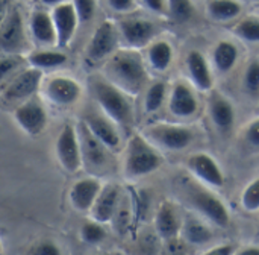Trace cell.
I'll return each instance as SVG.
<instances>
[{
	"label": "cell",
	"mask_w": 259,
	"mask_h": 255,
	"mask_svg": "<svg viewBox=\"0 0 259 255\" xmlns=\"http://www.w3.org/2000/svg\"><path fill=\"white\" fill-rule=\"evenodd\" d=\"M103 76L131 96H138L149 84L144 55L131 47H120L103 64Z\"/></svg>",
	"instance_id": "1"
},
{
	"label": "cell",
	"mask_w": 259,
	"mask_h": 255,
	"mask_svg": "<svg viewBox=\"0 0 259 255\" xmlns=\"http://www.w3.org/2000/svg\"><path fill=\"white\" fill-rule=\"evenodd\" d=\"M88 85L99 110L117 123L121 131H131L135 123L134 96L114 85L103 75L91 76Z\"/></svg>",
	"instance_id": "2"
},
{
	"label": "cell",
	"mask_w": 259,
	"mask_h": 255,
	"mask_svg": "<svg viewBox=\"0 0 259 255\" xmlns=\"http://www.w3.org/2000/svg\"><path fill=\"white\" fill-rule=\"evenodd\" d=\"M179 193L190 211L206 219L215 228H228L231 225V213L225 201L214 193L212 189L191 178H182L179 183Z\"/></svg>",
	"instance_id": "3"
},
{
	"label": "cell",
	"mask_w": 259,
	"mask_h": 255,
	"mask_svg": "<svg viewBox=\"0 0 259 255\" xmlns=\"http://www.w3.org/2000/svg\"><path fill=\"white\" fill-rule=\"evenodd\" d=\"M164 164L161 151L141 132L131 134L123 157V172L131 181L155 173Z\"/></svg>",
	"instance_id": "4"
},
{
	"label": "cell",
	"mask_w": 259,
	"mask_h": 255,
	"mask_svg": "<svg viewBox=\"0 0 259 255\" xmlns=\"http://www.w3.org/2000/svg\"><path fill=\"white\" fill-rule=\"evenodd\" d=\"M143 134L159 149L165 152H184L196 138L190 125L181 122H158L144 128Z\"/></svg>",
	"instance_id": "5"
},
{
	"label": "cell",
	"mask_w": 259,
	"mask_h": 255,
	"mask_svg": "<svg viewBox=\"0 0 259 255\" xmlns=\"http://www.w3.org/2000/svg\"><path fill=\"white\" fill-rule=\"evenodd\" d=\"M167 106L170 114L181 122H191L199 116V91L188 79H178L168 88Z\"/></svg>",
	"instance_id": "6"
},
{
	"label": "cell",
	"mask_w": 259,
	"mask_h": 255,
	"mask_svg": "<svg viewBox=\"0 0 259 255\" xmlns=\"http://www.w3.org/2000/svg\"><path fill=\"white\" fill-rule=\"evenodd\" d=\"M55 154L59 166L70 175L77 173L83 167L82 149L77 126L73 123H65L55 141Z\"/></svg>",
	"instance_id": "7"
},
{
	"label": "cell",
	"mask_w": 259,
	"mask_h": 255,
	"mask_svg": "<svg viewBox=\"0 0 259 255\" xmlns=\"http://www.w3.org/2000/svg\"><path fill=\"white\" fill-rule=\"evenodd\" d=\"M120 44L121 40L117 23L112 20H105L96 27L87 44V59L90 62H105L120 49Z\"/></svg>",
	"instance_id": "8"
},
{
	"label": "cell",
	"mask_w": 259,
	"mask_h": 255,
	"mask_svg": "<svg viewBox=\"0 0 259 255\" xmlns=\"http://www.w3.org/2000/svg\"><path fill=\"white\" fill-rule=\"evenodd\" d=\"M117 27L124 47L137 50L146 49L159 33L158 24L143 17H124L117 21Z\"/></svg>",
	"instance_id": "9"
},
{
	"label": "cell",
	"mask_w": 259,
	"mask_h": 255,
	"mask_svg": "<svg viewBox=\"0 0 259 255\" xmlns=\"http://www.w3.org/2000/svg\"><path fill=\"white\" fill-rule=\"evenodd\" d=\"M29 50L27 33L23 14L17 6H11L0 26V52L6 55H23Z\"/></svg>",
	"instance_id": "10"
},
{
	"label": "cell",
	"mask_w": 259,
	"mask_h": 255,
	"mask_svg": "<svg viewBox=\"0 0 259 255\" xmlns=\"http://www.w3.org/2000/svg\"><path fill=\"white\" fill-rule=\"evenodd\" d=\"M187 169L196 181L212 190H220L226 186V176L222 166L208 152L200 151L191 154L187 160Z\"/></svg>",
	"instance_id": "11"
},
{
	"label": "cell",
	"mask_w": 259,
	"mask_h": 255,
	"mask_svg": "<svg viewBox=\"0 0 259 255\" xmlns=\"http://www.w3.org/2000/svg\"><path fill=\"white\" fill-rule=\"evenodd\" d=\"M42 96L55 106L68 108L79 102L82 96V85L68 76H52L49 79H42L41 84Z\"/></svg>",
	"instance_id": "12"
},
{
	"label": "cell",
	"mask_w": 259,
	"mask_h": 255,
	"mask_svg": "<svg viewBox=\"0 0 259 255\" xmlns=\"http://www.w3.org/2000/svg\"><path fill=\"white\" fill-rule=\"evenodd\" d=\"M12 116L18 128L33 138L39 137L46 131L47 123H49L46 106L36 96L21 102L14 110Z\"/></svg>",
	"instance_id": "13"
},
{
	"label": "cell",
	"mask_w": 259,
	"mask_h": 255,
	"mask_svg": "<svg viewBox=\"0 0 259 255\" xmlns=\"http://www.w3.org/2000/svg\"><path fill=\"white\" fill-rule=\"evenodd\" d=\"M82 123L111 154H117L121 151V129L106 114H103L102 111H91L83 116Z\"/></svg>",
	"instance_id": "14"
},
{
	"label": "cell",
	"mask_w": 259,
	"mask_h": 255,
	"mask_svg": "<svg viewBox=\"0 0 259 255\" xmlns=\"http://www.w3.org/2000/svg\"><path fill=\"white\" fill-rule=\"evenodd\" d=\"M44 79V71L33 68L29 65V68L20 71L11 84L3 91V99L6 102H24L41 90V84Z\"/></svg>",
	"instance_id": "15"
},
{
	"label": "cell",
	"mask_w": 259,
	"mask_h": 255,
	"mask_svg": "<svg viewBox=\"0 0 259 255\" xmlns=\"http://www.w3.org/2000/svg\"><path fill=\"white\" fill-rule=\"evenodd\" d=\"M80 149H82V161L83 166L91 170L93 175L97 176L99 172H103L109 164V151L87 129V126L79 122L77 125Z\"/></svg>",
	"instance_id": "16"
},
{
	"label": "cell",
	"mask_w": 259,
	"mask_h": 255,
	"mask_svg": "<svg viewBox=\"0 0 259 255\" xmlns=\"http://www.w3.org/2000/svg\"><path fill=\"white\" fill-rule=\"evenodd\" d=\"M179 237L187 246L191 248L209 246L212 245L214 239V225L194 211H188L187 214H184Z\"/></svg>",
	"instance_id": "17"
},
{
	"label": "cell",
	"mask_w": 259,
	"mask_h": 255,
	"mask_svg": "<svg viewBox=\"0 0 259 255\" xmlns=\"http://www.w3.org/2000/svg\"><path fill=\"white\" fill-rule=\"evenodd\" d=\"M188 81L199 93H209L214 88V70L209 59L200 50H190L185 56Z\"/></svg>",
	"instance_id": "18"
},
{
	"label": "cell",
	"mask_w": 259,
	"mask_h": 255,
	"mask_svg": "<svg viewBox=\"0 0 259 255\" xmlns=\"http://www.w3.org/2000/svg\"><path fill=\"white\" fill-rule=\"evenodd\" d=\"M184 214L173 201H162L156 208L153 225L156 236L164 242H170L179 237Z\"/></svg>",
	"instance_id": "19"
},
{
	"label": "cell",
	"mask_w": 259,
	"mask_h": 255,
	"mask_svg": "<svg viewBox=\"0 0 259 255\" xmlns=\"http://www.w3.org/2000/svg\"><path fill=\"white\" fill-rule=\"evenodd\" d=\"M50 12H52L55 30H56V47L67 49L74 40V35L79 26L76 9L70 0V2H65L52 8Z\"/></svg>",
	"instance_id": "20"
},
{
	"label": "cell",
	"mask_w": 259,
	"mask_h": 255,
	"mask_svg": "<svg viewBox=\"0 0 259 255\" xmlns=\"http://www.w3.org/2000/svg\"><path fill=\"white\" fill-rule=\"evenodd\" d=\"M103 183L99 176L90 175L77 179L68 192V202L71 208L77 213H90L93 204L96 202Z\"/></svg>",
	"instance_id": "21"
},
{
	"label": "cell",
	"mask_w": 259,
	"mask_h": 255,
	"mask_svg": "<svg viewBox=\"0 0 259 255\" xmlns=\"http://www.w3.org/2000/svg\"><path fill=\"white\" fill-rule=\"evenodd\" d=\"M206 94H208V114L212 125L222 132L231 131L237 120V111L234 102L226 94L214 88Z\"/></svg>",
	"instance_id": "22"
},
{
	"label": "cell",
	"mask_w": 259,
	"mask_h": 255,
	"mask_svg": "<svg viewBox=\"0 0 259 255\" xmlns=\"http://www.w3.org/2000/svg\"><path fill=\"white\" fill-rule=\"evenodd\" d=\"M121 199H123V193H121V187L118 184H115V183L103 184V187L88 214L91 216V219H94L100 224H105V225L111 224L118 207H120Z\"/></svg>",
	"instance_id": "23"
},
{
	"label": "cell",
	"mask_w": 259,
	"mask_h": 255,
	"mask_svg": "<svg viewBox=\"0 0 259 255\" xmlns=\"http://www.w3.org/2000/svg\"><path fill=\"white\" fill-rule=\"evenodd\" d=\"M147 67L155 73H165L175 61V47L165 38H155L147 47L144 55Z\"/></svg>",
	"instance_id": "24"
},
{
	"label": "cell",
	"mask_w": 259,
	"mask_h": 255,
	"mask_svg": "<svg viewBox=\"0 0 259 255\" xmlns=\"http://www.w3.org/2000/svg\"><path fill=\"white\" fill-rule=\"evenodd\" d=\"M240 61V47L232 40H219L211 49V65L212 70L220 75H228L234 71Z\"/></svg>",
	"instance_id": "25"
},
{
	"label": "cell",
	"mask_w": 259,
	"mask_h": 255,
	"mask_svg": "<svg viewBox=\"0 0 259 255\" xmlns=\"http://www.w3.org/2000/svg\"><path fill=\"white\" fill-rule=\"evenodd\" d=\"M29 30L32 38L41 46H56V30L52 12L47 9H35L29 17Z\"/></svg>",
	"instance_id": "26"
},
{
	"label": "cell",
	"mask_w": 259,
	"mask_h": 255,
	"mask_svg": "<svg viewBox=\"0 0 259 255\" xmlns=\"http://www.w3.org/2000/svg\"><path fill=\"white\" fill-rule=\"evenodd\" d=\"M26 61L30 67L38 68L41 71L46 70H56L64 67L68 62V55L61 49V50H49V49H41V50H30L26 55Z\"/></svg>",
	"instance_id": "27"
},
{
	"label": "cell",
	"mask_w": 259,
	"mask_h": 255,
	"mask_svg": "<svg viewBox=\"0 0 259 255\" xmlns=\"http://www.w3.org/2000/svg\"><path fill=\"white\" fill-rule=\"evenodd\" d=\"M205 11L215 23H232L241 17L243 5L240 0H208Z\"/></svg>",
	"instance_id": "28"
},
{
	"label": "cell",
	"mask_w": 259,
	"mask_h": 255,
	"mask_svg": "<svg viewBox=\"0 0 259 255\" xmlns=\"http://www.w3.org/2000/svg\"><path fill=\"white\" fill-rule=\"evenodd\" d=\"M168 88L170 87L164 79H155L147 84V88H144V102H143L144 114L153 116L162 110L168 97Z\"/></svg>",
	"instance_id": "29"
},
{
	"label": "cell",
	"mask_w": 259,
	"mask_h": 255,
	"mask_svg": "<svg viewBox=\"0 0 259 255\" xmlns=\"http://www.w3.org/2000/svg\"><path fill=\"white\" fill-rule=\"evenodd\" d=\"M232 33L244 43L259 44V17L247 15L238 18L232 27Z\"/></svg>",
	"instance_id": "30"
},
{
	"label": "cell",
	"mask_w": 259,
	"mask_h": 255,
	"mask_svg": "<svg viewBox=\"0 0 259 255\" xmlns=\"http://www.w3.org/2000/svg\"><path fill=\"white\" fill-rule=\"evenodd\" d=\"M196 15L193 0H167V17L175 23H187Z\"/></svg>",
	"instance_id": "31"
},
{
	"label": "cell",
	"mask_w": 259,
	"mask_h": 255,
	"mask_svg": "<svg viewBox=\"0 0 259 255\" xmlns=\"http://www.w3.org/2000/svg\"><path fill=\"white\" fill-rule=\"evenodd\" d=\"M108 233L105 230V224H100L94 219L83 222L79 230V237L83 243L90 246H97L105 242Z\"/></svg>",
	"instance_id": "32"
},
{
	"label": "cell",
	"mask_w": 259,
	"mask_h": 255,
	"mask_svg": "<svg viewBox=\"0 0 259 255\" xmlns=\"http://www.w3.org/2000/svg\"><path fill=\"white\" fill-rule=\"evenodd\" d=\"M241 207L247 213L259 211V176L252 179L241 193Z\"/></svg>",
	"instance_id": "33"
},
{
	"label": "cell",
	"mask_w": 259,
	"mask_h": 255,
	"mask_svg": "<svg viewBox=\"0 0 259 255\" xmlns=\"http://www.w3.org/2000/svg\"><path fill=\"white\" fill-rule=\"evenodd\" d=\"M243 87L247 93H259V58L249 59L243 73Z\"/></svg>",
	"instance_id": "34"
},
{
	"label": "cell",
	"mask_w": 259,
	"mask_h": 255,
	"mask_svg": "<svg viewBox=\"0 0 259 255\" xmlns=\"http://www.w3.org/2000/svg\"><path fill=\"white\" fill-rule=\"evenodd\" d=\"M24 62V58L21 55H6L0 58V82L17 73Z\"/></svg>",
	"instance_id": "35"
},
{
	"label": "cell",
	"mask_w": 259,
	"mask_h": 255,
	"mask_svg": "<svg viewBox=\"0 0 259 255\" xmlns=\"http://www.w3.org/2000/svg\"><path fill=\"white\" fill-rule=\"evenodd\" d=\"M79 23H88L96 17V11H97V0H71Z\"/></svg>",
	"instance_id": "36"
},
{
	"label": "cell",
	"mask_w": 259,
	"mask_h": 255,
	"mask_svg": "<svg viewBox=\"0 0 259 255\" xmlns=\"http://www.w3.org/2000/svg\"><path fill=\"white\" fill-rule=\"evenodd\" d=\"M243 140L247 148L259 151V117L253 119L243 131Z\"/></svg>",
	"instance_id": "37"
},
{
	"label": "cell",
	"mask_w": 259,
	"mask_h": 255,
	"mask_svg": "<svg viewBox=\"0 0 259 255\" xmlns=\"http://www.w3.org/2000/svg\"><path fill=\"white\" fill-rule=\"evenodd\" d=\"M62 252L61 248L52 242V240H41L36 242L35 245H32V248L29 249V254L33 255H59Z\"/></svg>",
	"instance_id": "38"
},
{
	"label": "cell",
	"mask_w": 259,
	"mask_h": 255,
	"mask_svg": "<svg viewBox=\"0 0 259 255\" xmlns=\"http://www.w3.org/2000/svg\"><path fill=\"white\" fill-rule=\"evenodd\" d=\"M106 3L117 14H131L138 8V0H106Z\"/></svg>",
	"instance_id": "39"
},
{
	"label": "cell",
	"mask_w": 259,
	"mask_h": 255,
	"mask_svg": "<svg viewBox=\"0 0 259 255\" xmlns=\"http://www.w3.org/2000/svg\"><path fill=\"white\" fill-rule=\"evenodd\" d=\"M237 245L231 242H222V243H212L208 249H205V254L211 255H234L237 254Z\"/></svg>",
	"instance_id": "40"
},
{
	"label": "cell",
	"mask_w": 259,
	"mask_h": 255,
	"mask_svg": "<svg viewBox=\"0 0 259 255\" xmlns=\"http://www.w3.org/2000/svg\"><path fill=\"white\" fill-rule=\"evenodd\" d=\"M141 3L150 12L167 17V0H141Z\"/></svg>",
	"instance_id": "41"
},
{
	"label": "cell",
	"mask_w": 259,
	"mask_h": 255,
	"mask_svg": "<svg viewBox=\"0 0 259 255\" xmlns=\"http://www.w3.org/2000/svg\"><path fill=\"white\" fill-rule=\"evenodd\" d=\"M238 255H259L258 243H249V245H241V248H237Z\"/></svg>",
	"instance_id": "42"
},
{
	"label": "cell",
	"mask_w": 259,
	"mask_h": 255,
	"mask_svg": "<svg viewBox=\"0 0 259 255\" xmlns=\"http://www.w3.org/2000/svg\"><path fill=\"white\" fill-rule=\"evenodd\" d=\"M9 8H11L9 0H0V26L5 21V18H6L8 12H9Z\"/></svg>",
	"instance_id": "43"
},
{
	"label": "cell",
	"mask_w": 259,
	"mask_h": 255,
	"mask_svg": "<svg viewBox=\"0 0 259 255\" xmlns=\"http://www.w3.org/2000/svg\"><path fill=\"white\" fill-rule=\"evenodd\" d=\"M41 2V5L42 6H46V8H55V6H58V5H61V3H65V2H70V0H39Z\"/></svg>",
	"instance_id": "44"
},
{
	"label": "cell",
	"mask_w": 259,
	"mask_h": 255,
	"mask_svg": "<svg viewBox=\"0 0 259 255\" xmlns=\"http://www.w3.org/2000/svg\"><path fill=\"white\" fill-rule=\"evenodd\" d=\"M3 252V243H2V240H0V254Z\"/></svg>",
	"instance_id": "45"
},
{
	"label": "cell",
	"mask_w": 259,
	"mask_h": 255,
	"mask_svg": "<svg viewBox=\"0 0 259 255\" xmlns=\"http://www.w3.org/2000/svg\"><path fill=\"white\" fill-rule=\"evenodd\" d=\"M253 2H259V0H253Z\"/></svg>",
	"instance_id": "46"
}]
</instances>
